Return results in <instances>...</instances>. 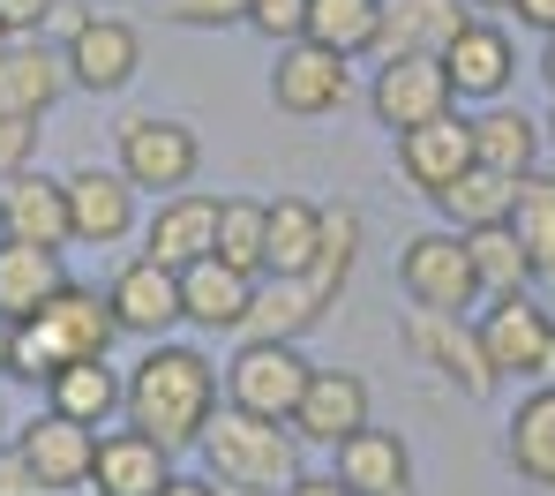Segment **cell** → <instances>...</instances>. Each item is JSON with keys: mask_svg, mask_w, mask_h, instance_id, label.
<instances>
[{"mask_svg": "<svg viewBox=\"0 0 555 496\" xmlns=\"http://www.w3.org/2000/svg\"><path fill=\"white\" fill-rule=\"evenodd\" d=\"M128 429H143L151 444H166L173 459L203 444V429L218 421V369L203 346H173L158 339L135 369H128V398H120Z\"/></svg>", "mask_w": 555, "mask_h": 496, "instance_id": "6da1fadb", "label": "cell"}, {"mask_svg": "<svg viewBox=\"0 0 555 496\" xmlns=\"http://www.w3.org/2000/svg\"><path fill=\"white\" fill-rule=\"evenodd\" d=\"M113 339H120V323H113L105 294H91V287L68 279L38 316L0 323V369H8L15 384H53L68 361H105Z\"/></svg>", "mask_w": 555, "mask_h": 496, "instance_id": "7a4b0ae2", "label": "cell"}, {"mask_svg": "<svg viewBox=\"0 0 555 496\" xmlns=\"http://www.w3.org/2000/svg\"><path fill=\"white\" fill-rule=\"evenodd\" d=\"M203 467L218 489H263V496H285L300 482V436L285 421H256V414H233L218 406V421L203 429Z\"/></svg>", "mask_w": 555, "mask_h": 496, "instance_id": "3957f363", "label": "cell"}, {"mask_svg": "<svg viewBox=\"0 0 555 496\" xmlns=\"http://www.w3.org/2000/svg\"><path fill=\"white\" fill-rule=\"evenodd\" d=\"M473 339H480L495 384H503V377H518V384H555V316L533 294L488 301V308L473 316Z\"/></svg>", "mask_w": 555, "mask_h": 496, "instance_id": "277c9868", "label": "cell"}, {"mask_svg": "<svg viewBox=\"0 0 555 496\" xmlns=\"http://www.w3.org/2000/svg\"><path fill=\"white\" fill-rule=\"evenodd\" d=\"M308 377H315V361H308L300 346H285V339H248V346L225 361V406L293 429V406L308 392Z\"/></svg>", "mask_w": 555, "mask_h": 496, "instance_id": "5b68a950", "label": "cell"}, {"mask_svg": "<svg viewBox=\"0 0 555 496\" xmlns=\"http://www.w3.org/2000/svg\"><path fill=\"white\" fill-rule=\"evenodd\" d=\"M203 166V143L188 120H158V113H135L120 120V181L128 189H151V196H181Z\"/></svg>", "mask_w": 555, "mask_h": 496, "instance_id": "8992f818", "label": "cell"}, {"mask_svg": "<svg viewBox=\"0 0 555 496\" xmlns=\"http://www.w3.org/2000/svg\"><path fill=\"white\" fill-rule=\"evenodd\" d=\"M398 287L413 294V308H443V316H473L488 301L473 256H465V233H413L398 249Z\"/></svg>", "mask_w": 555, "mask_h": 496, "instance_id": "52a82bcc", "label": "cell"}, {"mask_svg": "<svg viewBox=\"0 0 555 496\" xmlns=\"http://www.w3.org/2000/svg\"><path fill=\"white\" fill-rule=\"evenodd\" d=\"M405 346L465 398H488L495 392V369L473 339V316H443V308H405Z\"/></svg>", "mask_w": 555, "mask_h": 496, "instance_id": "ba28073f", "label": "cell"}, {"mask_svg": "<svg viewBox=\"0 0 555 496\" xmlns=\"http://www.w3.org/2000/svg\"><path fill=\"white\" fill-rule=\"evenodd\" d=\"M346 99H353V61H338V53L308 46V38L278 46V68H271V105L278 113L323 120V113H338Z\"/></svg>", "mask_w": 555, "mask_h": 496, "instance_id": "9c48e42d", "label": "cell"}, {"mask_svg": "<svg viewBox=\"0 0 555 496\" xmlns=\"http://www.w3.org/2000/svg\"><path fill=\"white\" fill-rule=\"evenodd\" d=\"M369 113L390 136H405V128H428V120L459 113V91H451L443 61H383L369 84Z\"/></svg>", "mask_w": 555, "mask_h": 496, "instance_id": "30bf717a", "label": "cell"}, {"mask_svg": "<svg viewBox=\"0 0 555 496\" xmlns=\"http://www.w3.org/2000/svg\"><path fill=\"white\" fill-rule=\"evenodd\" d=\"M91 452H98V429H76L68 414H30L23 429H15V459L30 467V482H38V496L53 489H83L91 482Z\"/></svg>", "mask_w": 555, "mask_h": 496, "instance_id": "8fae6325", "label": "cell"}, {"mask_svg": "<svg viewBox=\"0 0 555 496\" xmlns=\"http://www.w3.org/2000/svg\"><path fill=\"white\" fill-rule=\"evenodd\" d=\"M465 23H473L465 0H383L375 53H383V61H443V53L459 46Z\"/></svg>", "mask_w": 555, "mask_h": 496, "instance_id": "7c38bea8", "label": "cell"}, {"mask_svg": "<svg viewBox=\"0 0 555 496\" xmlns=\"http://www.w3.org/2000/svg\"><path fill=\"white\" fill-rule=\"evenodd\" d=\"M105 308H113V323H120L128 339H151V346H158V339L181 323V271L135 256V264H120V279L105 287Z\"/></svg>", "mask_w": 555, "mask_h": 496, "instance_id": "4fadbf2b", "label": "cell"}, {"mask_svg": "<svg viewBox=\"0 0 555 496\" xmlns=\"http://www.w3.org/2000/svg\"><path fill=\"white\" fill-rule=\"evenodd\" d=\"M331 482L353 496H413V452L398 429H353L346 444H331Z\"/></svg>", "mask_w": 555, "mask_h": 496, "instance_id": "5bb4252c", "label": "cell"}, {"mask_svg": "<svg viewBox=\"0 0 555 496\" xmlns=\"http://www.w3.org/2000/svg\"><path fill=\"white\" fill-rule=\"evenodd\" d=\"M61 61H68V84H83V91H120V84L143 68V38H135L120 15H83V23L68 30V46H61Z\"/></svg>", "mask_w": 555, "mask_h": 496, "instance_id": "9a60e30c", "label": "cell"}, {"mask_svg": "<svg viewBox=\"0 0 555 496\" xmlns=\"http://www.w3.org/2000/svg\"><path fill=\"white\" fill-rule=\"evenodd\" d=\"M68 189V241H91V249H113L135 233V189L120 181V166H83L61 181Z\"/></svg>", "mask_w": 555, "mask_h": 496, "instance_id": "2e32d148", "label": "cell"}, {"mask_svg": "<svg viewBox=\"0 0 555 496\" xmlns=\"http://www.w3.org/2000/svg\"><path fill=\"white\" fill-rule=\"evenodd\" d=\"M465 166H473V120H465V113H443V120H428V128H405V136H398V174H405L428 203L443 196Z\"/></svg>", "mask_w": 555, "mask_h": 496, "instance_id": "e0dca14e", "label": "cell"}, {"mask_svg": "<svg viewBox=\"0 0 555 496\" xmlns=\"http://www.w3.org/2000/svg\"><path fill=\"white\" fill-rule=\"evenodd\" d=\"M353 429H369V384L353 377V369H315L308 377V392L293 406V436L300 444H346Z\"/></svg>", "mask_w": 555, "mask_h": 496, "instance_id": "ac0fdd59", "label": "cell"}, {"mask_svg": "<svg viewBox=\"0 0 555 496\" xmlns=\"http://www.w3.org/2000/svg\"><path fill=\"white\" fill-rule=\"evenodd\" d=\"M218 249V196H195V189H181V196H166L158 211H151V226H143V256L151 264H166V271H188L195 256H210Z\"/></svg>", "mask_w": 555, "mask_h": 496, "instance_id": "d6986e66", "label": "cell"}, {"mask_svg": "<svg viewBox=\"0 0 555 496\" xmlns=\"http://www.w3.org/2000/svg\"><path fill=\"white\" fill-rule=\"evenodd\" d=\"M173 482V452L151 444L143 429H113L91 452V489L98 496H158Z\"/></svg>", "mask_w": 555, "mask_h": 496, "instance_id": "ffe728a7", "label": "cell"}, {"mask_svg": "<svg viewBox=\"0 0 555 496\" xmlns=\"http://www.w3.org/2000/svg\"><path fill=\"white\" fill-rule=\"evenodd\" d=\"M0 241H30V249H68V189L46 174H15L0 181Z\"/></svg>", "mask_w": 555, "mask_h": 496, "instance_id": "44dd1931", "label": "cell"}, {"mask_svg": "<svg viewBox=\"0 0 555 496\" xmlns=\"http://www.w3.org/2000/svg\"><path fill=\"white\" fill-rule=\"evenodd\" d=\"M248 301H256V279L233 271L225 256H195L181 271V323H195V331H241Z\"/></svg>", "mask_w": 555, "mask_h": 496, "instance_id": "7402d4cb", "label": "cell"}, {"mask_svg": "<svg viewBox=\"0 0 555 496\" xmlns=\"http://www.w3.org/2000/svg\"><path fill=\"white\" fill-rule=\"evenodd\" d=\"M61 91H68V61L46 53L38 38H15L0 53V120H38V113H53Z\"/></svg>", "mask_w": 555, "mask_h": 496, "instance_id": "603a6c76", "label": "cell"}, {"mask_svg": "<svg viewBox=\"0 0 555 496\" xmlns=\"http://www.w3.org/2000/svg\"><path fill=\"white\" fill-rule=\"evenodd\" d=\"M443 76H451V91L459 99H503L511 91V76H518V46L495 30V23H465L459 46L443 53Z\"/></svg>", "mask_w": 555, "mask_h": 496, "instance_id": "cb8c5ba5", "label": "cell"}, {"mask_svg": "<svg viewBox=\"0 0 555 496\" xmlns=\"http://www.w3.org/2000/svg\"><path fill=\"white\" fill-rule=\"evenodd\" d=\"M68 287V264L61 249H30V241H0V323H23L38 316L46 301Z\"/></svg>", "mask_w": 555, "mask_h": 496, "instance_id": "d4e9b609", "label": "cell"}, {"mask_svg": "<svg viewBox=\"0 0 555 496\" xmlns=\"http://www.w3.org/2000/svg\"><path fill=\"white\" fill-rule=\"evenodd\" d=\"M323 308H331V301L315 294L308 279H278V271H263V279H256V301H248V323H241V331H248V339H285V346H300V331H308Z\"/></svg>", "mask_w": 555, "mask_h": 496, "instance_id": "484cf974", "label": "cell"}, {"mask_svg": "<svg viewBox=\"0 0 555 496\" xmlns=\"http://www.w3.org/2000/svg\"><path fill=\"white\" fill-rule=\"evenodd\" d=\"M128 398V377H113V361H68L53 384H46V406L68 414L76 429H105Z\"/></svg>", "mask_w": 555, "mask_h": 496, "instance_id": "4316f807", "label": "cell"}, {"mask_svg": "<svg viewBox=\"0 0 555 496\" xmlns=\"http://www.w3.org/2000/svg\"><path fill=\"white\" fill-rule=\"evenodd\" d=\"M473 166L526 181V174L541 166V128H533L518 105H488V113L473 120Z\"/></svg>", "mask_w": 555, "mask_h": 496, "instance_id": "83f0119b", "label": "cell"}, {"mask_svg": "<svg viewBox=\"0 0 555 496\" xmlns=\"http://www.w3.org/2000/svg\"><path fill=\"white\" fill-rule=\"evenodd\" d=\"M511 467L533 482V489H555V384H533L511 414Z\"/></svg>", "mask_w": 555, "mask_h": 496, "instance_id": "f1b7e54d", "label": "cell"}, {"mask_svg": "<svg viewBox=\"0 0 555 496\" xmlns=\"http://www.w3.org/2000/svg\"><path fill=\"white\" fill-rule=\"evenodd\" d=\"M511 203H518V181H511V174L465 166L459 181L436 196V211L451 218V233H480V226H511Z\"/></svg>", "mask_w": 555, "mask_h": 496, "instance_id": "f546056e", "label": "cell"}, {"mask_svg": "<svg viewBox=\"0 0 555 496\" xmlns=\"http://www.w3.org/2000/svg\"><path fill=\"white\" fill-rule=\"evenodd\" d=\"M375 30H383V0H308V46L338 53V61H361L375 53Z\"/></svg>", "mask_w": 555, "mask_h": 496, "instance_id": "4dcf8cb0", "label": "cell"}, {"mask_svg": "<svg viewBox=\"0 0 555 496\" xmlns=\"http://www.w3.org/2000/svg\"><path fill=\"white\" fill-rule=\"evenodd\" d=\"M315 233H323V203L308 196H278L271 203V233H263V271L300 279L315 264Z\"/></svg>", "mask_w": 555, "mask_h": 496, "instance_id": "1f68e13d", "label": "cell"}, {"mask_svg": "<svg viewBox=\"0 0 555 496\" xmlns=\"http://www.w3.org/2000/svg\"><path fill=\"white\" fill-rule=\"evenodd\" d=\"M353 256H361V211H353V203H323L315 264H308L300 279H308L323 301H338V294H346V279H353Z\"/></svg>", "mask_w": 555, "mask_h": 496, "instance_id": "d6a6232c", "label": "cell"}, {"mask_svg": "<svg viewBox=\"0 0 555 496\" xmlns=\"http://www.w3.org/2000/svg\"><path fill=\"white\" fill-rule=\"evenodd\" d=\"M511 233L533 264V279H555V174H526L518 181V203H511Z\"/></svg>", "mask_w": 555, "mask_h": 496, "instance_id": "836d02e7", "label": "cell"}, {"mask_svg": "<svg viewBox=\"0 0 555 496\" xmlns=\"http://www.w3.org/2000/svg\"><path fill=\"white\" fill-rule=\"evenodd\" d=\"M465 256H473L480 294H488V301L526 294V287H533V264H526V249H518V233H511V226H480V233H465Z\"/></svg>", "mask_w": 555, "mask_h": 496, "instance_id": "e575fe53", "label": "cell"}, {"mask_svg": "<svg viewBox=\"0 0 555 496\" xmlns=\"http://www.w3.org/2000/svg\"><path fill=\"white\" fill-rule=\"evenodd\" d=\"M263 233H271V203L225 196L218 203V249H210V256H225V264L248 271V279H263Z\"/></svg>", "mask_w": 555, "mask_h": 496, "instance_id": "d590c367", "label": "cell"}, {"mask_svg": "<svg viewBox=\"0 0 555 496\" xmlns=\"http://www.w3.org/2000/svg\"><path fill=\"white\" fill-rule=\"evenodd\" d=\"M158 15L188 30H225V23H248V0H158Z\"/></svg>", "mask_w": 555, "mask_h": 496, "instance_id": "8d00e7d4", "label": "cell"}, {"mask_svg": "<svg viewBox=\"0 0 555 496\" xmlns=\"http://www.w3.org/2000/svg\"><path fill=\"white\" fill-rule=\"evenodd\" d=\"M248 30H263L271 46H293L308 30V0H248Z\"/></svg>", "mask_w": 555, "mask_h": 496, "instance_id": "74e56055", "label": "cell"}, {"mask_svg": "<svg viewBox=\"0 0 555 496\" xmlns=\"http://www.w3.org/2000/svg\"><path fill=\"white\" fill-rule=\"evenodd\" d=\"M38 151V120H0V181H15Z\"/></svg>", "mask_w": 555, "mask_h": 496, "instance_id": "f35d334b", "label": "cell"}, {"mask_svg": "<svg viewBox=\"0 0 555 496\" xmlns=\"http://www.w3.org/2000/svg\"><path fill=\"white\" fill-rule=\"evenodd\" d=\"M53 15V0H0V23H8V38H38V23Z\"/></svg>", "mask_w": 555, "mask_h": 496, "instance_id": "ab89813d", "label": "cell"}, {"mask_svg": "<svg viewBox=\"0 0 555 496\" xmlns=\"http://www.w3.org/2000/svg\"><path fill=\"white\" fill-rule=\"evenodd\" d=\"M0 496H38V482H30V467L15 459V444H0Z\"/></svg>", "mask_w": 555, "mask_h": 496, "instance_id": "60d3db41", "label": "cell"}, {"mask_svg": "<svg viewBox=\"0 0 555 496\" xmlns=\"http://www.w3.org/2000/svg\"><path fill=\"white\" fill-rule=\"evenodd\" d=\"M158 496H218V482H210V474H173Z\"/></svg>", "mask_w": 555, "mask_h": 496, "instance_id": "b9f144b4", "label": "cell"}, {"mask_svg": "<svg viewBox=\"0 0 555 496\" xmlns=\"http://www.w3.org/2000/svg\"><path fill=\"white\" fill-rule=\"evenodd\" d=\"M518 8V23H533V30H555V0H511Z\"/></svg>", "mask_w": 555, "mask_h": 496, "instance_id": "7bdbcfd3", "label": "cell"}, {"mask_svg": "<svg viewBox=\"0 0 555 496\" xmlns=\"http://www.w3.org/2000/svg\"><path fill=\"white\" fill-rule=\"evenodd\" d=\"M285 496H353V489H338L331 474H300V482H293V489H285Z\"/></svg>", "mask_w": 555, "mask_h": 496, "instance_id": "ee69618b", "label": "cell"}, {"mask_svg": "<svg viewBox=\"0 0 555 496\" xmlns=\"http://www.w3.org/2000/svg\"><path fill=\"white\" fill-rule=\"evenodd\" d=\"M541 76H548V91H555V30H548V46H541Z\"/></svg>", "mask_w": 555, "mask_h": 496, "instance_id": "f6af8a7d", "label": "cell"}, {"mask_svg": "<svg viewBox=\"0 0 555 496\" xmlns=\"http://www.w3.org/2000/svg\"><path fill=\"white\" fill-rule=\"evenodd\" d=\"M218 496H263V489H218Z\"/></svg>", "mask_w": 555, "mask_h": 496, "instance_id": "bcb514c9", "label": "cell"}, {"mask_svg": "<svg viewBox=\"0 0 555 496\" xmlns=\"http://www.w3.org/2000/svg\"><path fill=\"white\" fill-rule=\"evenodd\" d=\"M8 46H15V38H8V23H0V53H8Z\"/></svg>", "mask_w": 555, "mask_h": 496, "instance_id": "7dc6e473", "label": "cell"}, {"mask_svg": "<svg viewBox=\"0 0 555 496\" xmlns=\"http://www.w3.org/2000/svg\"><path fill=\"white\" fill-rule=\"evenodd\" d=\"M480 8H511V0H480Z\"/></svg>", "mask_w": 555, "mask_h": 496, "instance_id": "c3c4849f", "label": "cell"}, {"mask_svg": "<svg viewBox=\"0 0 555 496\" xmlns=\"http://www.w3.org/2000/svg\"><path fill=\"white\" fill-rule=\"evenodd\" d=\"M0 436H8V406H0Z\"/></svg>", "mask_w": 555, "mask_h": 496, "instance_id": "681fc988", "label": "cell"}, {"mask_svg": "<svg viewBox=\"0 0 555 496\" xmlns=\"http://www.w3.org/2000/svg\"><path fill=\"white\" fill-rule=\"evenodd\" d=\"M548 136H555V113H548Z\"/></svg>", "mask_w": 555, "mask_h": 496, "instance_id": "f907efd6", "label": "cell"}]
</instances>
